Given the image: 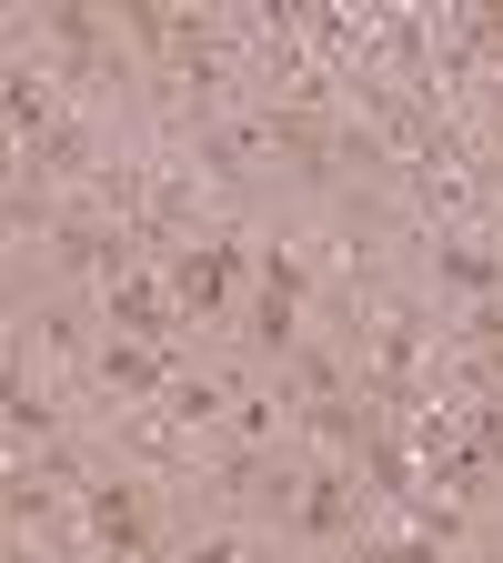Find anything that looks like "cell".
<instances>
[{"label":"cell","instance_id":"4fadbf2b","mask_svg":"<svg viewBox=\"0 0 503 563\" xmlns=\"http://www.w3.org/2000/svg\"><path fill=\"white\" fill-rule=\"evenodd\" d=\"M473 41H483V51L503 60V11H483V21H473Z\"/></svg>","mask_w":503,"mask_h":563},{"label":"cell","instance_id":"7a4b0ae2","mask_svg":"<svg viewBox=\"0 0 503 563\" xmlns=\"http://www.w3.org/2000/svg\"><path fill=\"white\" fill-rule=\"evenodd\" d=\"M232 282H242V242H192V252H172V302H182L192 322L222 312Z\"/></svg>","mask_w":503,"mask_h":563},{"label":"cell","instance_id":"30bf717a","mask_svg":"<svg viewBox=\"0 0 503 563\" xmlns=\"http://www.w3.org/2000/svg\"><path fill=\"white\" fill-rule=\"evenodd\" d=\"M11 433H21V443H41V433H51V402H41L21 373H11Z\"/></svg>","mask_w":503,"mask_h":563},{"label":"cell","instance_id":"8992f818","mask_svg":"<svg viewBox=\"0 0 503 563\" xmlns=\"http://www.w3.org/2000/svg\"><path fill=\"white\" fill-rule=\"evenodd\" d=\"M91 373H101L111 393H172V373H162V342H121V332H111V342L91 352Z\"/></svg>","mask_w":503,"mask_h":563},{"label":"cell","instance_id":"6da1fadb","mask_svg":"<svg viewBox=\"0 0 503 563\" xmlns=\"http://www.w3.org/2000/svg\"><path fill=\"white\" fill-rule=\"evenodd\" d=\"M242 332H252V352H293V332H303V262L293 252H262V272H252V312H242Z\"/></svg>","mask_w":503,"mask_h":563},{"label":"cell","instance_id":"52a82bcc","mask_svg":"<svg viewBox=\"0 0 503 563\" xmlns=\"http://www.w3.org/2000/svg\"><path fill=\"white\" fill-rule=\"evenodd\" d=\"M434 272L453 282V292H503V252H473V242H434Z\"/></svg>","mask_w":503,"mask_h":563},{"label":"cell","instance_id":"8fae6325","mask_svg":"<svg viewBox=\"0 0 503 563\" xmlns=\"http://www.w3.org/2000/svg\"><path fill=\"white\" fill-rule=\"evenodd\" d=\"M182 563H242V543H232V533H211V543H192Z\"/></svg>","mask_w":503,"mask_h":563},{"label":"cell","instance_id":"3957f363","mask_svg":"<svg viewBox=\"0 0 503 563\" xmlns=\"http://www.w3.org/2000/svg\"><path fill=\"white\" fill-rule=\"evenodd\" d=\"M81 523H91V543H111V553H152L141 483H121V473H91V483H81Z\"/></svg>","mask_w":503,"mask_h":563},{"label":"cell","instance_id":"9c48e42d","mask_svg":"<svg viewBox=\"0 0 503 563\" xmlns=\"http://www.w3.org/2000/svg\"><path fill=\"white\" fill-rule=\"evenodd\" d=\"M11 131H21V141H41V131H51V101H41L31 70H11Z\"/></svg>","mask_w":503,"mask_h":563},{"label":"cell","instance_id":"277c9868","mask_svg":"<svg viewBox=\"0 0 503 563\" xmlns=\"http://www.w3.org/2000/svg\"><path fill=\"white\" fill-rule=\"evenodd\" d=\"M101 312H111V332H121V342H172V322H182L172 282H152V272H121V282H101Z\"/></svg>","mask_w":503,"mask_h":563},{"label":"cell","instance_id":"5b68a950","mask_svg":"<svg viewBox=\"0 0 503 563\" xmlns=\"http://www.w3.org/2000/svg\"><path fill=\"white\" fill-rule=\"evenodd\" d=\"M293 523H303V533H322V543H332V533H352V473H342V463L303 473V504H293Z\"/></svg>","mask_w":503,"mask_h":563},{"label":"cell","instance_id":"ba28073f","mask_svg":"<svg viewBox=\"0 0 503 563\" xmlns=\"http://www.w3.org/2000/svg\"><path fill=\"white\" fill-rule=\"evenodd\" d=\"M162 412H172V422H211V412H222V383H192V373H172Z\"/></svg>","mask_w":503,"mask_h":563},{"label":"cell","instance_id":"7c38bea8","mask_svg":"<svg viewBox=\"0 0 503 563\" xmlns=\"http://www.w3.org/2000/svg\"><path fill=\"white\" fill-rule=\"evenodd\" d=\"M373 563H444V553H434V543H383Z\"/></svg>","mask_w":503,"mask_h":563}]
</instances>
